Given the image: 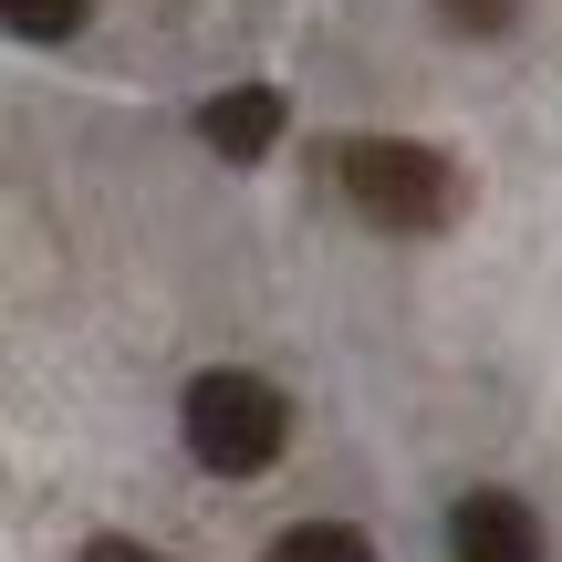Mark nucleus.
<instances>
[{"mask_svg": "<svg viewBox=\"0 0 562 562\" xmlns=\"http://www.w3.org/2000/svg\"><path fill=\"white\" fill-rule=\"evenodd\" d=\"M344 199H355V220L385 229V240H438V229L469 220L459 157H438V146H417V136H355L344 146Z\"/></svg>", "mask_w": 562, "mask_h": 562, "instance_id": "f257e3e1", "label": "nucleus"}, {"mask_svg": "<svg viewBox=\"0 0 562 562\" xmlns=\"http://www.w3.org/2000/svg\"><path fill=\"white\" fill-rule=\"evenodd\" d=\"M178 438H188V459L220 469V480H261L281 448H292V406H281V385L250 375V364H209L178 396Z\"/></svg>", "mask_w": 562, "mask_h": 562, "instance_id": "f03ea898", "label": "nucleus"}, {"mask_svg": "<svg viewBox=\"0 0 562 562\" xmlns=\"http://www.w3.org/2000/svg\"><path fill=\"white\" fill-rule=\"evenodd\" d=\"M448 562H542V510L521 490H459L448 501Z\"/></svg>", "mask_w": 562, "mask_h": 562, "instance_id": "7ed1b4c3", "label": "nucleus"}, {"mask_svg": "<svg viewBox=\"0 0 562 562\" xmlns=\"http://www.w3.org/2000/svg\"><path fill=\"white\" fill-rule=\"evenodd\" d=\"M281 125H292V104H281V83H229V94L199 104V146L220 167H261L281 146Z\"/></svg>", "mask_w": 562, "mask_h": 562, "instance_id": "20e7f679", "label": "nucleus"}, {"mask_svg": "<svg viewBox=\"0 0 562 562\" xmlns=\"http://www.w3.org/2000/svg\"><path fill=\"white\" fill-rule=\"evenodd\" d=\"M261 562H375V542H364V531H344V521H292Z\"/></svg>", "mask_w": 562, "mask_h": 562, "instance_id": "39448f33", "label": "nucleus"}, {"mask_svg": "<svg viewBox=\"0 0 562 562\" xmlns=\"http://www.w3.org/2000/svg\"><path fill=\"white\" fill-rule=\"evenodd\" d=\"M0 11H11L21 42H74L83 21H94V0H0Z\"/></svg>", "mask_w": 562, "mask_h": 562, "instance_id": "423d86ee", "label": "nucleus"}, {"mask_svg": "<svg viewBox=\"0 0 562 562\" xmlns=\"http://www.w3.org/2000/svg\"><path fill=\"white\" fill-rule=\"evenodd\" d=\"M438 21H448V32H510L521 0H438Z\"/></svg>", "mask_w": 562, "mask_h": 562, "instance_id": "0eeeda50", "label": "nucleus"}, {"mask_svg": "<svg viewBox=\"0 0 562 562\" xmlns=\"http://www.w3.org/2000/svg\"><path fill=\"white\" fill-rule=\"evenodd\" d=\"M83 562H178V552L136 542V531H94V542H83Z\"/></svg>", "mask_w": 562, "mask_h": 562, "instance_id": "6e6552de", "label": "nucleus"}]
</instances>
